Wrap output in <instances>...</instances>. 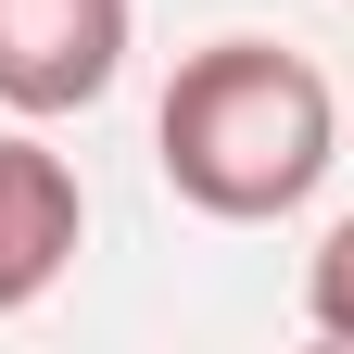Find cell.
<instances>
[{
    "instance_id": "cell-1",
    "label": "cell",
    "mask_w": 354,
    "mask_h": 354,
    "mask_svg": "<svg viewBox=\"0 0 354 354\" xmlns=\"http://www.w3.org/2000/svg\"><path fill=\"white\" fill-rule=\"evenodd\" d=\"M152 165H165V190L190 215H215V228H279V215H304L317 177L342 165V102H329V76L304 51H279V38H203V51L165 76Z\"/></svg>"
},
{
    "instance_id": "cell-2",
    "label": "cell",
    "mask_w": 354,
    "mask_h": 354,
    "mask_svg": "<svg viewBox=\"0 0 354 354\" xmlns=\"http://www.w3.org/2000/svg\"><path fill=\"white\" fill-rule=\"evenodd\" d=\"M127 38H140V0H0V114L51 127L114 102Z\"/></svg>"
},
{
    "instance_id": "cell-3",
    "label": "cell",
    "mask_w": 354,
    "mask_h": 354,
    "mask_svg": "<svg viewBox=\"0 0 354 354\" xmlns=\"http://www.w3.org/2000/svg\"><path fill=\"white\" fill-rule=\"evenodd\" d=\"M88 241V190L51 140H26V127H0V317H26L38 291L76 266Z\"/></svg>"
},
{
    "instance_id": "cell-4",
    "label": "cell",
    "mask_w": 354,
    "mask_h": 354,
    "mask_svg": "<svg viewBox=\"0 0 354 354\" xmlns=\"http://www.w3.org/2000/svg\"><path fill=\"white\" fill-rule=\"evenodd\" d=\"M304 317H317V342L354 354V215H329V241L304 253Z\"/></svg>"
}]
</instances>
